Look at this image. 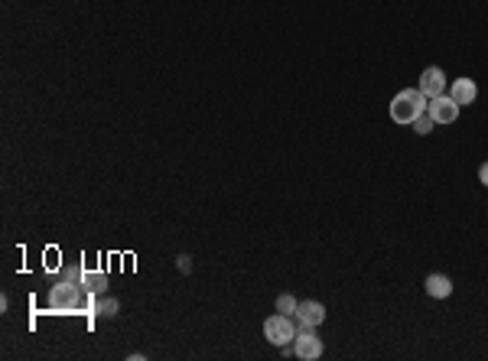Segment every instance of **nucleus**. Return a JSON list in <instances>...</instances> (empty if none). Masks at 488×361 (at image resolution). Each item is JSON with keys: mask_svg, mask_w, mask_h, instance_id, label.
I'll list each match as a JSON object with an SVG mask.
<instances>
[{"mask_svg": "<svg viewBox=\"0 0 488 361\" xmlns=\"http://www.w3.org/2000/svg\"><path fill=\"white\" fill-rule=\"evenodd\" d=\"M49 309L52 313H98V296L76 280H59L49 290Z\"/></svg>", "mask_w": 488, "mask_h": 361, "instance_id": "f257e3e1", "label": "nucleus"}, {"mask_svg": "<svg viewBox=\"0 0 488 361\" xmlns=\"http://www.w3.org/2000/svg\"><path fill=\"white\" fill-rule=\"evenodd\" d=\"M426 101H430V98L423 95L420 88H404V91L394 95V101H391V121L394 124H413L423 111H426Z\"/></svg>", "mask_w": 488, "mask_h": 361, "instance_id": "f03ea898", "label": "nucleus"}, {"mask_svg": "<svg viewBox=\"0 0 488 361\" xmlns=\"http://www.w3.org/2000/svg\"><path fill=\"white\" fill-rule=\"evenodd\" d=\"M296 325H293L290 316H283V313H273L271 319H264V335H267V342L277 345V348H287V345L296 339Z\"/></svg>", "mask_w": 488, "mask_h": 361, "instance_id": "7ed1b4c3", "label": "nucleus"}, {"mask_svg": "<svg viewBox=\"0 0 488 361\" xmlns=\"http://www.w3.org/2000/svg\"><path fill=\"white\" fill-rule=\"evenodd\" d=\"M293 355L303 358V361L322 358V339L313 332L310 325H300V332H296V339H293Z\"/></svg>", "mask_w": 488, "mask_h": 361, "instance_id": "20e7f679", "label": "nucleus"}, {"mask_svg": "<svg viewBox=\"0 0 488 361\" xmlns=\"http://www.w3.org/2000/svg\"><path fill=\"white\" fill-rule=\"evenodd\" d=\"M426 115H430L436 124H456V117H459V105H456L450 95L430 98V101H426Z\"/></svg>", "mask_w": 488, "mask_h": 361, "instance_id": "39448f33", "label": "nucleus"}, {"mask_svg": "<svg viewBox=\"0 0 488 361\" xmlns=\"http://www.w3.org/2000/svg\"><path fill=\"white\" fill-rule=\"evenodd\" d=\"M420 91H423L426 98H440V95H446V72H443L440 66L423 68V75H420Z\"/></svg>", "mask_w": 488, "mask_h": 361, "instance_id": "423d86ee", "label": "nucleus"}, {"mask_svg": "<svg viewBox=\"0 0 488 361\" xmlns=\"http://www.w3.org/2000/svg\"><path fill=\"white\" fill-rule=\"evenodd\" d=\"M296 319H300V325L316 329V325L326 323V306H322L320 300H306V303L296 306Z\"/></svg>", "mask_w": 488, "mask_h": 361, "instance_id": "0eeeda50", "label": "nucleus"}, {"mask_svg": "<svg viewBox=\"0 0 488 361\" xmlns=\"http://www.w3.org/2000/svg\"><path fill=\"white\" fill-rule=\"evenodd\" d=\"M450 98L459 108H466V105H472V101L479 98V85H475L472 78H456V82L450 85Z\"/></svg>", "mask_w": 488, "mask_h": 361, "instance_id": "6e6552de", "label": "nucleus"}, {"mask_svg": "<svg viewBox=\"0 0 488 361\" xmlns=\"http://www.w3.org/2000/svg\"><path fill=\"white\" fill-rule=\"evenodd\" d=\"M423 286H426V293H430L433 300H446V296L452 293V280L450 277H443V274H430Z\"/></svg>", "mask_w": 488, "mask_h": 361, "instance_id": "1a4fd4ad", "label": "nucleus"}, {"mask_svg": "<svg viewBox=\"0 0 488 361\" xmlns=\"http://www.w3.org/2000/svg\"><path fill=\"white\" fill-rule=\"evenodd\" d=\"M82 286L85 290H92L94 296H101L104 290H108V274H104V270H85Z\"/></svg>", "mask_w": 488, "mask_h": 361, "instance_id": "9d476101", "label": "nucleus"}, {"mask_svg": "<svg viewBox=\"0 0 488 361\" xmlns=\"http://www.w3.org/2000/svg\"><path fill=\"white\" fill-rule=\"evenodd\" d=\"M296 306H300V300H296L293 293H280V296H277V313L296 316Z\"/></svg>", "mask_w": 488, "mask_h": 361, "instance_id": "9b49d317", "label": "nucleus"}, {"mask_svg": "<svg viewBox=\"0 0 488 361\" xmlns=\"http://www.w3.org/2000/svg\"><path fill=\"white\" fill-rule=\"evenodd\" d=\"M410 127H413V131H417V133H420V137H426V133H430V131H433V127H436V121H433V117H430V115H426V111H423V115H420V117H417V121H413V124H410Z\"/></svg>", "mask_w": 488, "mask_h": 361, "instance_id": "f8f14e48", "label": "nucleus"}, {"mask_svg": "<svg viewBox=\"0 0 488 361\" xmlns=\"http://www.w3.org/2000/svg\"><path fill=\"white\" fill-rule=\"evenodd\" d=\"M82 277H85V267L78 264V260H76V264H69L66 270H62V280H76V283H82Z\"/></svg>", "mask_w": 488, "mask_h": 361, "instance_id": "ddd939ff", "label": "nucleus"}, {"mask_svg": "<svg viewBox=\"0 0 488 361\" xmlns=\"http://www.w3.org/2000/svg\"><path fill=\"white\" fill-rule=\"evenodd\" d=\"M98 313L101 316H117V300H111V296L98 300Z\"/></svg>", "mask_w": 488, "mask_h": 361, "instance_id": "4468645a", "label": "nucleus"}, {"mask_svg": "<svg viewBox=\"0 0 488 361\" xmlns=\"http://www.w3.org/2000/svg\"><path fill=\"white\" fill-rule=\"evenodd\" d=\"M179 270H182V274H189V270H192V264H189V254L179 257Z\"/></svg>", "mask_w": 488, "mask_h": 361, "instance_id": "2eb2a0df", "label": "nucleus"}, {"mask_svg": "<svg viewBox=\"0 0 488 361\" xmlns=\"http://www.w3.org/2000/svg\"><path fill=\"white\" fill-rule=\"evenodd\" d=\"M479 179H482V186L488 189V163H482V170H479Z\"/></svg>", "mask_w": 488, "mask_h": 361, "instance_id": "dca6fc26", "label": "nucleus"}]
</instances>
